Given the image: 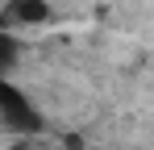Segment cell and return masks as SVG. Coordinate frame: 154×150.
<instances>
[{"label": "cell", "mask_w": 154, "mask_h": 150, "mask_svg": "<svg viewBox=\"0 0 154 150\" xmlns=\"http://www.w3.org/2000/svg\"><path fill=\"white\" fill-rule=\"evenodd\" d=\"M0 129L8 138H42L46 133V117H42L38 100L17 79H0Z\"/></svg>", "instance_id": "1"}, {"label": "cell", "mask_w": 154, "mask_h": 150, "mask_svg": "<svg viewBox=\"0 0 154 150\" xmlns=\"http://www.w3.org/2000/svg\"><path fill=\"white\" fill-rule=\"evenodd\" d=\"M46 21H54L50 0H4L0 29H33V25H46Z\"/></svg>", "instance_id": "2"}, {"label": "cell", "mask_w": 154, "mask_h": 150, "mask_svg": "<svg viewBox=\"0 0 154 150\" xmlns=\"http://www.w3.org/2000/svg\"><path fill=\"white\" fill-rule=\"evenodd\" d=\"M21 63V38L17 29H0V79H13Z\"/></svg>", "instance_id": "3"}, {"label": "cell", "mask_w": 154, "mask_h": 150, "mask_svg": "<svg viewBox=\"0 0 154 150\" xmlns=\"http://www.w3.org/2000/svg\"><path fill=\"white\" fill-rule=\"evenodd\" d=\"M4 150H46V146H42L38 138H13V142H8Z\"/></svg>", "instance_id": "4"}]
</instances>
